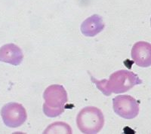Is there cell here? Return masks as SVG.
<instances>
[{"label":"cell","instance_id":"6da1fadb","mask_svg":"<svg viewBox=\"0 0 151 134\" xmlns=\"http://www.w3.org/2000/svg\"><path fill=\"white\" fill-rule=\"evenodd\" d=\"M91 80L95 84L97 88L106 96L112 93H122L127 92L133 87L142 84V80L134 72L129 70H119L113 72L108 80L104 79L98 81L91 76Z\"/></svg>","mask_w":151,"mask_h":134},{"label":"cell","instance_id":"7a4b0ae2","mask_svg":"<svg viewBox=\"0 0 151 134\" xmlns=\"http://www.w3.org/2000/svg\"><path fill=\"white\" fill-rule=\"evenodd\" d=\"M45 103L43 112L47 117L55 118L64 112L68 101L65 88L60 84H52L45 89L43 93Z\"/></svg>","mask_w":151,"mask_h":134},{"label":"cell","instance_id":"3957f363","mask_svg":"<svg viewBox=\"0 0 151 134\" xmlns=\"http://www.w3.org/2000/svg\"><path fill=\"white\" fill-rule=\"evenodd\" d=\"M76 124L83 133H98L104 125V117L98 108L94 106L85 107L77 115Z\"/></svg>","mask_w":151,"mask_h":134},{"label":"cell","instance_id":"277c9868","mask_svg":"<svg viewBox=\"0 0 151 134\" xmlns=\"http://www.w3.org/2000/svg\"><path fill=\"white\" fill-rule=\"evenodd\" d=\"M1 115L5 125L11 128L21 127L27 118L26 109L17 103L5 104L1 110Z\"/></svg>","mask_w":151,"mask_h":134},{"label":"cell","instance_id":"5b68a950","mask_svg":"<svg viewBox=\"0 0 151 134\" xmlns=\"http://www.w3.org/2000/svg\"><path fill=\"white\" fill-rule=\"evenodd\" d=\"M114 112L125 119H133L139 114V103L129 95H119L113 100Z\"/></svg>","mask_w":151,"mask_h":134},{"label":"cell","instance_id":"8992f818","mask_svg":"<svg viewBox=\"0 0 151 134\" xmlns=\"http://www.w3.org/2000/svg\"><path fill=\"white\" fill-rule=\"evenodd\" d=\"M131 56L137 66L146 68L151 66V44L138 41L132 48Z\"/></svg>","mask_w":151,"mask_h":134},{"label":"cell","instance_id":"52a82bcc","mask_svg":"<svg viewBox=\"0 0 151 134\" xmlns=\"http://www.w3.org/2000/svg\"><path fill=\"white\" fill-rule=\"evenodd\" d=\"M24 59L22 50L14 44H7L0 48V62L18 66Z\"/></svg>","mask_w":151,"mask_h":134},{"label":"cell","instance_id":"ba28073f","mask_svg":"<svg viewBox=\"0 0 151 134\" xmlns=\"http://www.w3.org/2000/svg\"><path fill=\"white\" fill-rule=\"evenodd\" d=\"M104 29L103 18L98 14L88 17L81 25V32L87 37H94Z\"/></svg>","mask_w":151,"mask_h":134},{"label":"cell","instance_id":"9c48e42d","mask_svg":"<svg viewBox=\"0 0 151 134\" xmlns=\"http://www.w3.org/2000/svg\"><path fill=\"white\" fill-rule=\"evenodd\" d=\"M44 133H72V130L68 124L58 122L48 126Z\"/></svg>","mask_w":151,"mask_h":134},{"label":"cell","instance_id":"30bf717a","mask_svg":"<svg viewBox=\"0 0 151 134\" xmlns=\"http://www.w3.org/2000/svg\"><path fill=\"white\" fill-rule=\"evenodd\" d=\"M150 25H151V18H150Z\"/></svg>","mask_w":151,"mask_h":134}]
</instances>
